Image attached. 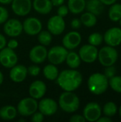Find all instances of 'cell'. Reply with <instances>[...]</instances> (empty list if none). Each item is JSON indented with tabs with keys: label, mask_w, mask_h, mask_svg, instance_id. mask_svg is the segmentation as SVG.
Masks as SVG:
<instances>
[{
	"label": "cell",
	"mask_w": 121,
	"mask_h": 122,
	"mask_svg": "<svg viewBox=\"0 0 121 122\" xmlns=\"http://www.w3.org/2000/svg\"><path fill=\"white\" fill-rule=\"evenodd\" d=\"M82 81V74L73 69L62 71L56 79L58 85L65 92H74L79 88Z\"/></svg>",
	"instance_id": "obj_1"
},
{
	"label": "cell",
	"mask_w": 121,
	"mask_h": 122,
	"mask_svg": "<svg viewBox=\"0 0 121 122\" xmlns=\"http://www.w3.org/2000/svg\"><path fill=\"white\" fill-rule=\"evenodd\" d=\"M87 85L91 94L101 95L107 91L109 86L108 79L103 74L94 73L89 76Z\"/></svg>",
	"instance_id": "obj_2"
},
{
	"label": "cell",
	"mask_w": 121,
	"mask_h": 122,
	"mask_svg": "<svg viewBox=\"0 0 121 122\" xmlns=\"http://www.w3.org/2000/svg\"><path fill=\"white\" fill-rule=\"evenodd\" d=\"M58 105L63 112L73 113L78 109L80 100L73 92H64L59 97Z\"/></svg>",
	"instance_id": "obj_3"
},
{
	"label": "cell",
	"mask_w": 121,
	"mask_h": 122,
	"mask_svg": "<svg viewBox=\"0 0 121 122\" xmlns=\"http://www.w3.org/2000/svg\"><path fill=\"white\" fill-rule=\"evenodd\" d=\"M118 59V52L115 47L107 45L98 51V59L100 64L105 67L114 65Z\"/></svg>",
	"instance_id": "obj_4"
},
{
	"label": "cell",
	"mask_w": 121,
	"mask_h": 122,
	"mask_svg": "<svg viewBox=\"0 0 121 122\" xmlns=\"http://www.w3.org/2000/svg\"><path fill=\"white\" fill-rule=\"evenodd\" d=\"M38 109V102L32 97L22 99L17 104V112L22 117H29Z\"/></svg>",
	"instance_id": "obj_5"
},
{
	"label": "cell",
	"mask_w": 121,
	"mask_h": 122,
	"mask_svg": "<svg viewBox=\"0 0 121 122\" xmlns=\"http://www.w3.org/2000/svg\"><path fill=\"white\" fill-rule=\"evenodd\" d=\"M68 53V49L63 46H54L48 51L47 59L51 64L58 65L65 61Z\"/></svg>",
	"instance_id": "obj_6"
},
{
	"label": "cell",
	"mask_w": 121,
	"mask_h": 122,
	"mask_svg": "<svg viewBox=\"0 0 121 122\" xmlns=\"http://www.w3.org/2000/svg\"><path fill=\"white\" fill-rule=\"evenodd\" d=\"M102 109L98 103L97 102H89L88 103L83 111V116L86 121L90 122H97L98 119L101 117Z\"/></svg>",
	"instance_id": "obj_7"
},
{
	"label": "cell",
	"mask_w": 121,
	"mask_h": 122,
	"mask_svg": "<svg viewBox=\"0 0 121 122\" xmlns=\"http://www.w3.org/2000/svg\"><path fill=\"white\" fill-rule=\"evenodd\" d=\"M18 62V56L14 51L9 47H4L0 50V64L5 68L11 69Z\"/></svg>",
	"instance_id": "obj_8"
},
{
	"label": "cell",
	"mask_w": 121,
	"mask_h": 122,
	"mask_svg": "<svg viewBox=\"0 0 121 122\" xmlns=\"http://www.w3.org/2000/svg\"><path fill=\"white\" fill-rule=\"evenodd\" d=\"M98 50L96 46L89 44L82 46L78 51V55L81 61L88 64L93 63L98 59Z\"/></svg>",
	"instance_id": "obj_9"
},
{
	"label": "cell",
	"mask_w": 121,
	"mask_h": 122,
	"mask_svg": "<svg viewBox=\"0 0 121 122\" xmlns=\"http://www.w3.org/2000/svg\"><path fill=\"white\" fill-rule=\"evenodd\" d=\"M103 41L108 46H119L121 44V28L115 26L108 29L103 35Z\"/></svg>",
	"instance_id": "obj_10"
},
{
	"label": "cell",
	"mask_w": 121,
	"mask_h": 122,
	"mask_svg": "<svg viewBox=\"0 0 121 122\" xmlns=\"http://www.w3.org/2000/svg\"><path fill=\"white\" fill-rule=\"evenodd\" d=\"M48 31L53 35H59L62 34L66 28V23L63 17L55 15L51 16L47 23Z\"/></svg>",
	"instance_id": "obj_11"
},
{
	"label": "cell",
	"mask_w": 121,
	"mask_h": 122,
	"mask_svg": "<svg viewBox=\"0 0 121 122\" xmlns=\"http://www.w3.org/2000/svg\"><path fill=\"white\" fill-rule=\"evenodd\" d=\"M22 25L24 32L30 36L38 34L42 29L41 21L36 17H29L26 19Z\"/></svg>",
	"instance_id": "obj_12"
},
{
	"label": "cell",
	"mask_w": 121,
	"mask_h": 122,
	"mask_svg": "<svg viewBox=\"0 0 121 122\" xmlns=\"http://www.w3.org/2000/svg\"><path fill=\"white\" fill-rule=\"evenodd\" d=\"M38 109L44 116H52L58 110V104L53 99L44 98L38 103Z\"/></svg>",
	"instance_id": "obj_13"
},
{
	"label": "cell",
	"mask_w": 121,
	"mask_h": 122,
	"mask_svg": "<svg viewBox=\"0 0 121 122\" xmlns=\"http://www.w3.org/2000/svg\"><path fill=\"white\" fill-rule=\"evenodd\" d=\"M32 8L31 0H13L11 9L13 12L20 16H24L29 14Z\"/></svg>",
	"instance_id": "obj_14"
},
{
	"label": "cell",
	"mask_w": 121,
	"mask_h": 122,
	"mask_svg": "<svg viewBox=\"0 0 121 122\" xmlns=\"http://www.w3.org/2000/svg\"><path fill=\"white\" fill-rule=\"evenodd\" d=\"M47 54H48V51L46 46L40 44L34 46L31 49L29 56L30 60L33 63L36 64H39L43 63L47 59Z\"/></svg>",
	"instance_id": "obj_15"
},
{
	"label": "cell",
	"mask_w": 121,
	"mask_h": 122,
	"mask_svg": "<svg viewBox=\"0 0 121 122\" xmlns=\"http://www.w3.org/2000/svg\"><path fill=\"white\" fill-rule=\"evenodd\" d=\"M81 42V35L76 31L67 33L62 39L63 46L68 50H73L78 47Z\"/></svg>",
	"instance_id": "obj_16"
},
{
	"label": "cell",
	"mask_w": 121,
	"mask_h": 122,
	"mask_svg": "<svg viewBox=\"0 0 121 122\" xmlns=\"http://www.w3.org/2000/svg\"><path fill=\"white\" fill-rule=\"evenodd\" d=\"M46 92V85L41 80H36L33 81L29 89V93L31 97L35 99H41Z\"/></svg>",
	"instance_id": "obj_17"
},
{
	"label": "cell",
	"mask_w": 121,
	"mask_h": 122,
	"mask_svg": "<svg viewBox=\"0 0 121 122\" xmlns=\"http://www.w3.org/2000/svg\"><path fill=\"white\" fill-rule=\"evenodd\" d=\"M27 74V68L25 66L21 64H16L11 68L9 77L14 82L21 83L25 80Z\"/></svg>",
	"instance_id": "obj_18"
},
{
	"label": "cell",
	"mask_w": 121,
	"mask_h": 122,
	"mask_svg": "<svg viewBox=\"0 0 121 122\" xmlns=\"http://www.w3.org/2000/svg\"><path fill=\"white\" fill-rule=\"evenodd\" d=\"M32 7L36 12L44 15L51 12L53 5L51 0H34Z\"/></svg>",
	"instance_id": "obj_19"
},
{
	"label": "cell",
	"mask_w": 121,
	"mask_h": 122,
	"mask_svg": "<svg viewBox=\"0 0 121 122\" xmlns=\"http://www.w3.org/2000/svg\"><path fill=\"white\" fill-rule=\"evenodd\" d=\"M86 8L88 11L98 16L104 10V4L100 0H88L86 2Z\"/></svg>",
	"instance_id": "obj_20"
},
{
	"label": "cell",
	"mask_w": 121,
	"mask_h": 122,
	"mask_svg": "<svg viewBox=\"0 0 121 122\" xmlns=\"http://www.w3.org/2000/svg\"><path fill=\"white\" fill-rule=\"evenodd\" d=\"M86 4V0H68L67 6L70 12L73 14H78L84 11Z\"/></svg>",
	"instance_id": "obj_21"
},
{
	"label": "cell",
	"mask_w": 121,
	"mask_h": 122,
	"mask_svg": "<svg viewBox=\"0 0 121 122\" xmlns=\"http://www.w3.org/2000/svg\"><path fill=\"white\" fill-rule=\"evenodd\" d=\"M17 113V110L14 107L6 105L0 109V118L5 121H10L16 118Z\"/></svg>",
	"instance_id": "obj_22"
},
{
	"label": "cell",
	"mask_w": 121,
	"mask_h": 122,
	"mask_svg": "<svg viewBox=\"0 0 121 122\" xmlns=\"http://www.w3.org/2000/svg\"><path fill=\"white\" fill-rule=\"evenodd\" d=\"M65 61L66 62V64L68 67L73 69H76L81 65V59L78 54L75 51H70L68 53Z\"/></svg>",
	"instance_id": "obj_23"
},
{
	"label": "cell",
	"mask_w": 121,
	"mask_h": 122,
	"mask_svg": "<svg viewBox=\"0 0 121 122\" xmlns=\"http://www.w3.org/2000/svg\"><path fill=\"white\" fill-rule=\"evenodd\" d=\"M58 69L56 65L50 64L44 66L43 69V74L46 79L50 81L56 80L58 76Z\"/></svg>",
	"instance_id": "obj_24"
},
{
	"label": "cell",
	"mask_w": 121,
	"mask_h": 122,
	"mask_svg": "<svg viewBox=\"0 0 121 122\" xmlns=\"http://www.w3.org/2000/svg\"><path fill=\"white\" fill-rule=\"evenodd\" d=\"M108 17L112 21H119L121 19V4L116 2L111 5L108 10Z\"/></svg>",
	"instance_id": "obj_25"
},
{
	"label": "cell",
	"mask_w": 121,
	"mask_h": 122,
	"mask_svg": "<svg viewBox=\"0 0 121 122\" xmlns=\"http://www.w3.org/2000/svg\"><path fill=\"white\" fill-rule=\"evenodd\" d=\"M81 24L86 27H93L97 23V16L87 11L83 13L80 18Z\"/></svg>",
	"instance_id": "obj_26"
},
{
	"label": "cell",
	"mask_w": 121,
	"mask_h": 122,
	"mask_svg": "<svg viewBox=\"0 0 121 122\" xmlns=\"http://www.w3.org/2000/svg\"><path fill=\"white\" fill-rule=\"evenodd\" d=\"M102 112L103 114L106 117L112 118L118 112V107L116 104L113 102H108L106 103L103 107Z\"/></svg>",
	"instance_id": "obj_27"
},
{
	"label": "cell",
	"mask_w": 121,
	"mask_h": 122,
	"mask_svg": "<svg viewBox=\"0 0 121 122\" xmlns=\"http://www.w3.org/2000/svg\"><path fill=\"white\" fill-rule=\"evenodd\" d=\"M38 41L43 46H48L52 41V34L49 31H41L38 34Z\"/></svg>",
	"instance_id": "obj_28"
},
{
	"label": "cell",
	"mask_w": 121,
	"mask_h": 122,
	"mask_svg": "<svg viewBox=\"0 0 121 122\" xmlns=\"http://www.w3.org/2000/svg\"><path fill=\"white\" fill-rule=\"evenodd\" d=\"M109 86L116 92L121 93V76H114L108 79Z\"/></svg>",
	"instance_id": "obj_29"
},
{
	"label": "cell",
	"mask_w": 121,
	"mask_h": 122,
	"mask_svg": "<svg viewBox=\"0 0 121 122\" xmlns=\"http://www.w3.org/2000/svg\"><path fill=\"white\" fill-rule=\"evenodd\" d=\"M88 41L89 44H91L95 46H98L103 43V36L98 32H94L89 35Z\"/></svg>",
	"instance_id": "obj_30"
},
{
	"label": "cell",
	"mask_w": 121,
	"mask_h": 122,
	"mask_svg": "<svg viewBox=\"0 0 121 122\" xmlns=\"http://www.w3.org/2000/svg\"><path fill=\"white\" fill-rule=\"evenodd\" d=\"M22 31L23 30H21V29L11 28L7 24L4 23V31L9 36H11V37L18 36H19L21 34Z\"/></svg>",
	"instance_id": "obj_31"
},
{
	"label": "cell",
	"mask_w": 121,
	"mask_h": 122,
	"mask_svg": "<svg viewBox=\"0 0 121 122\" xmlns=\"http://www.w3.org/2000/svg\"><path fill=\"white\" fill-rule=\"evenodd\" d=\"M6 24H7L10 27L14 28V29H21L23 30V25L21 23L20 21H19L18 19H11L7 20L6 22Z\"/></svg>",
	"instance_id": "obj_32"
},
{
	"label": "cell",
	"mask_w": 121,
	"mask_h": 122,
	"mask_svg": "<svg viewBox=\"0 0 121 122\" xmlns=\"http://www.w3.org/2000/svg\"><path fill=\"white\" fill-rule=\"evenodd\" d=\"M103 74L109 79L112 77H113L114 76L116 75V67L112 65V66H106V69L104 70V73Z\"/></svg>",
	"instance_id": "obj_33"
},
{
	"label": "cell",
	"mask_w": 121,
	"mask_h": 122,
	"mask_svg": "<svg viewBox=\"0 0 121 122\" xmlns=\"http://www.w3.org/2000/svg\"><path fill=\"white\" fill-rule=\"evenodd\" d=\"M41 68L37 65H31L27 68V72L28 74H29L31 76H36L40 74Z\"/></svg>",
	"instance_id": "obj_34"
},
{
	"label": "cell",
	"mask_w": 121,
	"mask_h": 122,
	"mask_svg": "<svg viewBox=\"0 0 121 122\" xmlns=\"http://www.w3.org/2000/svg\"><path fill=\"white\" fill-rule=\"evenodd\" d=\"M9 17V12L7 9L0 6V24L5 23Z\"/></svg>",
	"instance_id": "obj_35"
},
{
	"label": "cell",
	"mask_w": 121,
	"mask_h": 122,
	"mask_svg": "<svg viewBox=\"0 0 121 122\" xmlns=\"http://www.w3.org/2000/svg\"><path fill=\"white\" fill-rule=\"evenodd\" d=\"M68 11H69V10H68V6L62 4V5L59 6L57 9V15L63 18L66 16H67V14H68Z\"/></svg>",
	"instance_id": "obj_36"
},
{
	"label": "cell",
	"mask_w": 121,
	"mask_h": 122,
	"mask_svg": "<svg viewBox=\"0 0 121 122\" xmlns=\"http://www.w3.org/2000/svg\"><path fill=\"white\" fill-rule=\"evenodd\" d=\"M44 119V115L39 112H35L31 115V121L33 122H42Z\"/></svg>",
	"instance_id": "obj_37"
},
{
	"label": "cell",
	"mask_w": 121,
	"mask_h": 122,
	"mask_svg": "<svg viewBox=\"0 0 121 122\" xmlns=\"http://www.w3.org/2000/svg\"><path fill=\"white\" fill-rule=\"evenodd\" d=\"M69 122H85L86 119L83 117V115H80V114H75L73 115L70 119H69Z\"/></svg>",
	"instance_id": "obj_38"
},
{
	"label": "cell",
	"mask_w": 121,
	"mask_h": 122,
	"mask_svg": "<svg viewBox=\"0 0 121 122\" xmlns=\"http://www.w3.org/2000/svg\"><path fill=\"white\" fill-rule=\"evenodd\" d=\"M81 25H82L81 21L80 19H78V18L73 19L71 22V26L73 29H78L81 26Z\"/></svg>",
	"instance_id": "obj_39"
},
{
	"label": "cell",
	"mask_w": 121,
	"mask_h": 122,
	"mask_svg": "<svg viewBox=\"0 0 121 122\" xmlns=\"http://www.w3.org/2000/svg\"><path fill=\"white\" fill-rule=\"evenodd\" d=\"M18 45H19V43L16 39H11L6 43L7 47H9L11 49H15L18 46Z\"/></svg>",
	"instance_id": "obj_40"
},
{
	"label": "cell",
	"mask_w": 121,
	"mask_h": 122,
	"mask_svg": "<svg viewBox=\"0 0 121 122\" xmlns=\"http://www.w3.org/2000/svg\"><path fill=\"white\" fill-rule=\"evenodd\" d=\"M6 46V39L5 36L0 33V50L4 49Z\"/></svg>",
	"instance_id": "obj_41"
},
{
	"label": "cell",
	"mask_w": 121,
	"mask_h": 122,
	"mask_svg": "<svg viewBox=\"0 0 121 122\" xmlns=\"http://www.w3.org/2000/svg\"><path fill=\"white\" fill-rule=\"evenodd\" d=\"M112 122V119L111 117H106L104 115V117H101L98 119L97 122Z\"/></svg>",
	"instance_id": "obj_42"
},
{
	"label": "cell",
	"mask_w": 121,
	"mask_h": 122,
	"mask_svg": "<svg viewBox=\"0 0 121 122\" xmlns=\"http://www.w3.org/2000/svg\"><path fill=\"white\" fill-rule=\"evenodd\" d=\"M65 0H51V2L53 6H59L62 4H63Z\"/></svg>",
	"instance_id": "obj_43"
},
{
	"label": "cell",
	"mask_w": 121,
	"mask_h": 122,
	"mask_svg": "<svg viewBox=\"0 0 121 122\" xmlns=\"http://www.w3.org/2000/svg\"><path fill=\"white\" fill-rule=\"evenodd\" d=\"M104 5L106 6H111L113 4L116 3L117 1V0H100Z\"/></svg>",
	"instance_id": "obj_44"
},
{
	"label": "cell",
	"mask_w": 121,
	"mask_h": 122,
	"mask_svg": "<svg viewBox=\"0 0 121 122\" xmlns=\"http://www.w3.org/2000/svg\"><path fill=\"white\" fill-rule=\"evenodd\" d=\"M13 0H0V3L2 4H9L12 2Z\"/></svg>",
	"instance_id": "obj_45"
},
{
	"label": "cell",
	"mask_w": 121,
	"mask_h": 122,
	"mask_svg": "<svg viewBox=\"0 0 121 122\" xmlns=\"http://www.w3.org/2000/svg\"><path fill=\"white\" fill-rule=\"evenodd\" d=\"M3 81H4V76L2 72L0 71V85L3 83Z\"/></svg>",
	"instance_id": "obj_46"
},
{
	"label": "cell",
	"mask_w": 121,
	"mask_h": 122,
	"mask_svg": "<svg viewBox=\"0 0 121 122\" xmlns=\"http://www.w3.org/2000/svg\"><path fill=\"white\" fill-rule=\"evenodd\" d=\"M118 113H119V115H120V117H121V105L120 106V107H119V109H118Z\"/></svg>",
	"instance_id": "obj_47"
},
{
	"label": "cell",
	"mask_w": 121,
	"mask_h": 122,
	"mask_svg": "<svg viewBox=\"0 0 121 122\" xmlns=\"http://www.w3.org/2000/svg\"><path fill=\"white\" fill-rule=\"evenodd\" d=\"M119 22H120V25H121V19L119 20Z\"/></svg>",
	"instance_id": "obj_48"
}]
</instances>
